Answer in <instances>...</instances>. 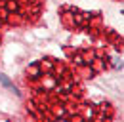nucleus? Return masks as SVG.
Listing matches in <instances>:
<instances>
[{"instance_id":"obj_1","label":"nucleus","mask_w":124,"mask_h":122,"mask_svg":"<svg viewBox=\"0 0 124 122\" xmlns=\"http://www.w3.org/2000/svg\"><path fill=\"white\" fill-rule=\"evenodd\" d=\"M0 82H2L4 86H8V88H12V90L16 92V93H19V92L16 90V86H14L12 82H10V78H8V76H6V75H2V73H0Z\"/></svg>"},{"instance_id":"obj_2","label":"nucleus","mask_w":124,"mask_h":122,"mask_svg":"<svg viewBox=\"0 0 124 122\" xmlns=\"http://www.w3.org/2000/svg\"><path fill=\"white\" fill-rule=\"evenodd\" d=\"M29 75H31L32 78H36V76L40 75V67H38V65H31V67H29Z\"/></svg>"},{"instance_id":"obj_5","label":"nucleus","mask_w":124,"mask_h":122,"mask_svg":"<svg viewBox=\"0 0 124 122\" xmlns=\"http://www.w3.org/2000/svg\"><path fill=\"white\" fill-rule=\"evenodd\" d=\"M75 63H77V65H84V59H82V55H77V57H75Z\"/></svg>"},{"instance_id":"obj_4","label":"nucleus","mask_w":124,"mask_h":122,"mask_svg":"<svg viewBox=\"0 0 124 122\" xmlns=\"http://www.w3.org/2000/svg\"><path fill=\"white\" fill-rule=\"evenodd\" d=\"M52 67H54V65H52V63H50V61H44V63H42V65H40V69H42V71H44V69H46V71H50V69H52Z\"/></svg>"},{"instance_id":"obj_3","label":"nucleus","mask_w":124,"mask_h":122,"mask_svg":"<svg viewBox=\"0 0 124 122\" xmlns=\"http://www.w3.org/2000/svg\"><path fill=\"white\" fill-rule=\"evenodd\" d=\"M8 10H12V12H16V10H17V2H16V0H10V2H8Z\"/></svg>"}]
</instances>
